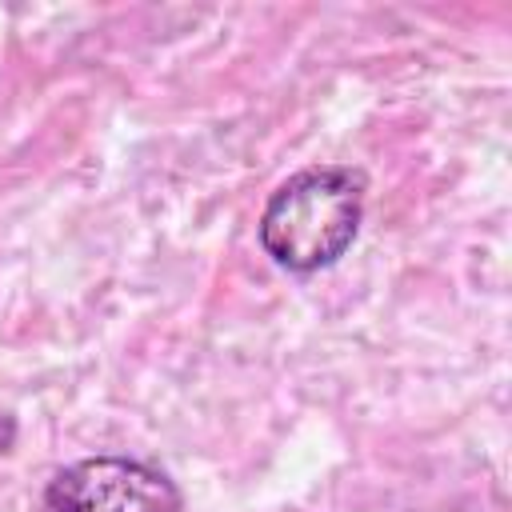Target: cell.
Here are the masks:
<instances>
[{
  "instance_id": "1",
  "label": "cell",
  "mask_w": 512,
  "mask_h": 512,
  "mask_svg": "<svg viewBox=\"0 0 512 512\" xmlns=\"http://www.w3.org/2000/svg\"><path fill=\"white\" fill-rule=\"evenodd\" d=\"M364 212V180L348 168L296 172L264 208V252L292 272H316L336 264L356 240Z\"/></svg>"
},
{
  "instance_id": "2",
  "label": "cell",
  "mask_w": 512,
  "mask_h": 512,
  "mask_svg": "<svg viewBox=\"0 0 512 512\" xmlns=\"http://www.w3.org/2000/svg\"><path fill=\"white\" fill-rule=\"evenodd\" d=\"M48 504L52 512H180V492L140 460L92 456L52 476Z\"/></svg>"
}]
</instances>
